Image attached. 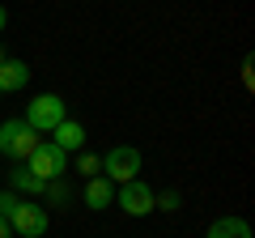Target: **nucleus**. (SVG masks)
I'll return each mask as SVG.
<instances>
[{
  "label": "nucleus",
  "mask_w": 255,
  "mask_h": 238,
  "mask_svg": "<svg viewBox=\"0 0 255 238\" xmlns=\"http://www.w3.org/2000/svg\"><path fill=\"white\" fill-rule=\"evenodd\" d=\"M34 149H38V132L30 128L26 119H4L0 123V153L9 162H26Z\"/></svg>",
  "instance_id": "f257e3e1"
},
{
  "label": "nucleus",
  "mask_w": 255,
  "mask_h": 238,
  "mask_svg": "<svg viewBox=\"0 0 255 238\" xmlns=\"http://www.w3.org/2000/svg\"><path fill=\"white\" fill-rule=\"evenodd\" d=\"M102 174H107L115 187H124V183H132V179H140V149L115 145L107 157H102Z\"/></svg>",
  "instance_id": "f03ea898"
},
{
  "label": "nucleus",
  "mask_w": 255,
  "mask_h": 238,
  "mask_svg": "<svg viewBox=\"0 0 255 238\" xmlns=\"http://www.w3.org/2000/svg\"><path fill=\"white\" fill-rule=\"evenodd\" d=\"M60 119H68V102H64L60 94H38V98L26 107V123L34 132H47V136H51V128L60 123Z\"/></svg>",
  "instance_id": "7ed1b4c3"
},
{
  "label": "nucleus",
  "mask_w": 255,
  "mask_h": 238,
  "mask_svg": "<svg viewBox=\"0 0 255 238\" xmlns=\"http://www.w3.org/2000/svg\"><path fill=\"white\" fill-rule=\"evenodd\" d=\"M26 170H30V174H38L43 183H51V179H60V174L68 170V153H60L51 140H38V149L26 157Z\"/></svg>",
  "instance_id": "20e7f679"
},
{
  "label": "nucleus",
  "mask_w": 255,
  "mask_h": 238,
  "mask_svg": "<svg viewBox=\"0 0 255 238\" xmlns=\"http://www.w3.org/2000/svg\"><path fill=\"white\" fill-rule=\"evenodd\" d=\"M9 226H13V234H21V238H43L47 226H51V217H47L43 204H26V200H17V209L9 213Z\"/></svg>",
  "instance_id": "39448f33"
},
{
  "label": "nucleus",
  "mask_w": 255,
  "mask_h": 238,
  "mask_svg": "<svg viewBox=\"0 0 255 238\" xmlns=\"http://www.w3.org/2000/svg\"><path fill=\"white\" fill-rule=\"evenodd\" d=\"M153 196H157V192H153L149 183H140V179L115 187V204L128 213V217H149V213H153Z\"/></svg>",
  "instance_id": "423d86ee"
},
{
  "label": "nucleus",
  "mask_w": 255,
  "mask_h": 238,
  "mask_svg": "<svg viewBox=\"0 0 255 238\" xmlns=\"http://www.w3.org/2000/svg\"><path fill=\"white\" fill-rule=\"evenodd\" d=\"M51 145L60 149V153H81L85 149V123H77V119H60L51 128Z\"/></svg>",
  "instance_id": "0eeeda50"
},
{
  "label": "nucleus",
  "mask_w": 255,
  "mask_h": 238,
  "mask_svg": "<svg viewBox=\"0 0 255 238\" xmlns=\"http://www.w3.org/2000/svg\"><path fill=\"white\" fill-rule=\"evenodd\" d=\"M85 204H90L94 213H102V209H111V204H115V183H111L107 174L85 179Z\"/></svg>",
  "instance_id": "6e6552de"
},
{
  "label": "nucleus",
  "mask_w": 255,
  "mask_h": 238,
  "mask_svg": "<svg viewBox=\"0 0 255 238\" xmlns=\"http://www.w3.org/2000/svg\"><path fill=\"white\" fill-rule=\"evenodd\" d=\"M30 85V64L26 60H4L0 64V94H17V90H26Z\"/></svg>",
  "instance_id": "1a4fd4ad"
},
{
  "label": "nucleus",
  "mask_w": 255,
  "mask_h": 238,
  "mask_svg": "<svg viewBox=\"0 0 255 238\" xmlns=\"http://www.w3.org/2000/svg\"><path fill=\"white\" fill-rule=\"evenodd\" d=\"M204 238H255V234H251V226L243 217H217L204 230Z\"/></svg>",
  "instance_id": "9d476101"
},
{
  "label": "nucleus",
  "mask_w": 255,
  "mask_h": 238,
  "mask_svg": "<svg viewBox=\"0 0 255 238\" xmlns=\"http://www.w3.org/2000/svg\"><path fill=\"white\" fill-rule=\"evenodd\" d=\"M43 187H47V183L38 179V174H30L26 166L13 170V192H17V196H21V192H26V196H43Z\"/></svg>",
  "instance_id": "9b49d317"
},
{
  "label": "nucleus",
  "mask_w": 255,
  "mask_h": 238,
  "mask_svg": "<svg viewBox=\"0 0 255 238\" xmlns=\"http://www.w3.org/2000/svg\"><path fill=\"white\" fill-rule=\"evenodd\" d=\"M43 196H47V204H68L73 200V187L64 183V179H51V183L43 187Z\"/></svg>",
  "instance_id": "f8f14e48"
},
{
  "label": "nucleus",
  "mask_w": 255,
  "mask_h": 238,
  "mask_svg": "<svg viewBox=\"0 0 255 238\" xmlns=\"http://www.w3.org/2000/svg\"><path fill=\"white\" fill-rule=\"evenodd\" d=\"M77 174H85V179H94V174H102V157L98 153H77Z\"/></svg>",
  "instance_id": "ddd939ff"
},
{
  "label": "nucleus",
  "mask_w": 255,
  "mask_h": 238,
  "mask_svg": "<svg viewBox=\"0 0 255 238\" xmlns=\"http://www.w3.org/2000/svg\"><path fill=\"white\" fill-rule=\"evenodd\" d=\"M179 204H183V196L174 192V187H170V192H162V196H153V209H162V213H174Z\"/></svg>",
  "instance_id": "4468645a"
},
{
  "label": "nucleus",
  "mask_w": 255,
  "mask_h": 238,
  "mask_svg": "<svg viewBox=\"0 0 255 238\" xmlns=\"http://www.w3.org/2000/svg\"><path fill=\"white\" fill-rule=\"evenodd\" d=\"M17 200H21L17 192H0V217H4V221H9V213L17 209Z\"/></svg>",
  "instance_id": "2eb2a0df"
},
{
  "label": "nucleus",
  "mask_w": 255,
  "mask_h": 238,
  "mask_svg": "<svg viewBox=\"0 0 255 238\" xmlns=\"http://www.w3.org/2000/svg\"><path fill=\"white\" fill-rule=\"evenodd\" d=\"M0 238H13V226H9L4 217H0Z\"/></svg>",
  "instance_id": "dca6fc26"
},
{
  "label": "nucleus",
  "mask_w": 255,
  "mask_h": 238,
  "mask_svg": "<svg viewBox=\"0 0 255 238\" xmlns=\"http://www.w3.org/2000/svg\"><path fill=\"white\" fill-rule=\"evenodd\" d=\"M4 26H9V13H4V4H0V34H4Z\"/></svg>",
  "instance_id": "f3484780"
},
{
  "label": "nucleus",
  "mask_w": 255,
  "mask_h": 238,
  "mask_svg": "<svg viewBox=\"0 0 255 238\" xmlns=\"http://www.w3.org/2000/svg\"><path fill=\"white\" fill-rule=\"evenodd\" d=\"M4 60H9V55H4V47H0V64H4Z\"/></svg>",
  "instance_id": "a211bd4d"
},
{
  "label": "nucleus",
  "mask_w": 255,
  "mask_h": 238,
  "mask_svg": "<svg viewBox=\"0 0 255 238\" xmlns=\"http://www.w3.org/2000/svg\"><path fill=\"white\" fill-rule=\"evenodd\" d=\"M0 98H4V94H0Z\"/></svg>",
  "instance_id": "6ab92c4d"
}]
</instances>
